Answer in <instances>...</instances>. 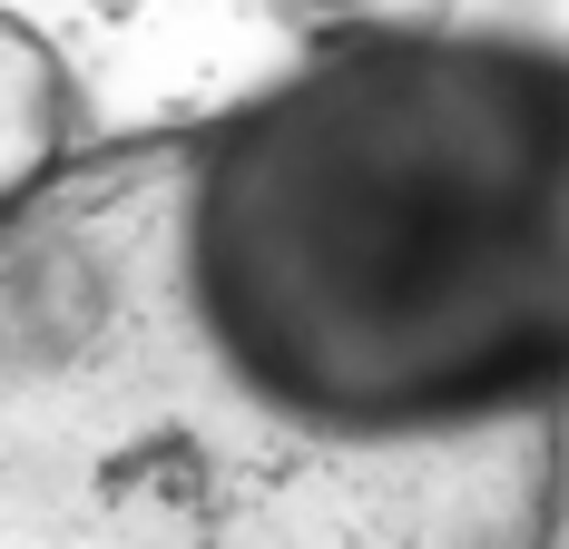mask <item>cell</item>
Masks as SVG:
<instances>
[{"instance_id":"cell-1","label":"cell","mask_w":569,"mask_h":549,"mask_svg":"<svg viewBox=\"0 0 569 549\" xmlns=\"http://www.w3.org/2000/svg\"><path fill=\"white\" fill-rule=\"evenodd\" d=\"M187 295L343 441L569 422V40L353 30L197 118Z\"/></svg>"},{"instance_id":"cell-2","label":"cell","mask_w":569,"mask_h":549,"mask_svg":"<svg viewBox=\"0 0 569 549\" xmlns=\"http://www.w3.org/2000/svg\"><path fill=\"white\" fill-rule=\"evenodd\" d=\"M569 422L343 441L187 295V128L89 138L0 207V549H560Z\"/></svg>"},{"instance_id":"cell-3","label":"cell","mask_w":569,"mask_h":549,"mask_svg":"<svg viewBox=\"0 0 569 549\" xmlns=\"http://www.w3.org/2000/svg\"><path fill=\"white\" fill-rule=\"evenodd\" d=\"M79 148H89V109H79L69 59L20 10H0V207H20L30 187H50Z\"/></svg>"},{"instance_id":"cell-4","label":"cell","mask_w":569,"mask_h":549,"mask_svg":"<svg viewBox=\"0 0 569 549\" xmlns=\"http://www.w3.org/2000/svg\"><path fill=\"white\" fill-rule=\"evenodd\" d=\"M284 20H305L315 40H353V30H432L452 20V0H276Z\"/></svg>"}]
</instances>
